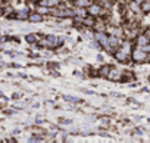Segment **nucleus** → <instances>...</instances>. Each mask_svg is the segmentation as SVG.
<instances>
[{"label": "nucleus", "mask_w": 150, "mask_h": 143, "mask_svg": "<svg viewBox=\"0 0 150 143\" xmlns=\"http://www.w3.org/2000/svg\"><path fill=\"white\" fill-rule=\"evenodd\" d=\"M132 58H134L135 62H143V60L146 59V53H144L143 50H140V49H135V50L132 52Z\"/></svg>", "instance_id": "obj_1"}, {"label": "nucleus", "mask_w": 150, "mask_h": 143, "mask_svg": "<svg viewBox=\"0 0 150 143\" xmlns=\"http://www.w3.org/2000/svg\"><path fill=\"white\" fill-rule=\"evenodd\" d=\"M115 58L119 60V62H125L127 60V52L122 49V50H118L116 53H115Z\"/></svg>", "instance_id": "obj_2"}, {"label": "nucleus", "mask_w": 150, "mask_h": 143, "mask_svg": "<svg viewBox=\"0 0 150 143\" xmlns=\"http://www.w3.org/2000/svg\"><path fill=\"white\" fill-rule=\"evenodd\" d=\"M28 18H30L31 22H40V21H43V16L40 14H31Z\"/></svg>", "instance_id": "obj_3"}, {"label": "nucleus", "mask_w": 150, "mask_h": 143, "mask_svg": "<svg viewBox=\"0 0 150 143\" xmlns=\"http://www.w3.org/2000/svg\"><path fill=\"white\" fill-rule=\"evenodd\" d=\"M88 11H90L91 15H99V14H100V6H99V5H93V6H90Z\"/></svg>", "instance_id": "obj_4"}, {"label": "nucleus", "mask_w": 150, "mask_h": 143, "mask_svg": "<svg viewBox=\"0 0 150 143\" xmlns=\"http://www.w3.org/2000/svg\"><path fill=\"white\" fill-rule=\"evenodd\" d=\"M129 9H131L132 12H138L141 8L138 6V2H135V0H134V2H131V3H129Z\"/></svg>", "instance_id": "obj_5"}, {"label": "nucleus", "mask_w": 150, "mask_h": 143, "mask_svg": "<svg viewBox=\"0 0 150 143\" xmlns=\"http://www.w3.org/2000/svg\"><path fill=\"white\" fill-rule=\"evenodd\" d=\"M141 11H143V12H150V2H149V0H144V2H143Z\"/></svg>", "instance_id": "obj_6"}, {"label": "nucleus", "mask_w": 150, "mask_h": 143, "mask_svg": "<svg viewBox=\"0 0 150 143\" xmlns=\"http://www.w3.org/2000/svg\"><path fill=\"white\" fill-rule=\"evenodd\" d=\"M137 40H138V44H140V46H146V44L149 43V40H147V36H140Z\"/></svg>", "instance_id": "obj_7"}, {"label": "nucleus", "mask_w": 150, "mask_h": 143, "mask_svg": "<svg viewBox=\"0 0 150 143\" xmlns=\"http://www.w3.org/2000/svg\"><path fill=\"white\" fill-rule=\"evenodd\" d=\"M109 73H110V68L106 65V66H103L102 69H100V75H105V77H108L109 75Z\"/></svg>", "instance_id": "obj_8"}, {"label": "nucleus", "mask_w": 150, "mask_h": 143, "mask_svg": "<svg viewBox=\"0 0 150 143\" xmlns=\"http://www.w3.org/2000/svg\"><path fill=\"white\" fill-rule=\"evenodd\" d=\"M108 77H109L110 80H118V78H119V73H118V71H110Z\"/></svg>", "instance_id": "obj_9"}, {"label": "nucleus", "mask_w": 150, "mask_h": 143, "mask_svg": "<svg viewBox=\"0 0 150 143\" xmlns=\"http://www.w3.org/2000/svg\"><path fill=\"white\" fill-rule=\"evenodd\" d=\"M77 5H78L80 8H86V6L90 5V2H88V0H77Z\"/></svg>", "instance_id": "obj_10"}, {"label": "nucleus", "mask_w": 150, "mask_h": 143, "mask_svg": "<svg viewBox=\"0 0 150 143\" xmlns=\"http://www.w3.org/2000/svg\"><path fill=\"white\" fill-rule=\"evenodd\" d=\"M108 41H109L112 46H118V44H119V40H118L116 37H113V36H112V37H109V38H108Z\"/></svg>", "instance_id": "obj_11"}, {"label": "nucleus", "mask_w": 150, "mask_h": 143, "mask_svg": "<svg viewBox=\"0 0 150 143\" xmlns=\"http://www.w3.org/2000/svg\"><path fill=\"white\" fill-rule=\"evenodd\" d=\"M27 16H28V15H27L25 12H19V14L16 15V18H18V19H25Z\"/></svg>", "instance_id": "obj_12"}, {"label": "nucleus", "mask_w": 150, "mask_h": 143, "mask_svg": "<svg viewBox=\"0 0 150 143\" xmlns=\"http://www.w3.org/2000/svg\"><path fill=\"white\" fill-rule=\"evenodd\" d=\"M65 99H66V100H69V102H72V103L78 102V99H75V97H72V96H65Z\"/></svg>", "instance_id": "obj_13"}, {"label": "nucleus", "mask_w": 150, "mask_h": 143, "mask_svg": "<svg viewBox=\"0 0 150 143\" xmlns=\"http://www.w3.org/2000/svg\"><path fill=\"white\" fill-rule=\"evenodd\" d=\"M27 40H28L30 43H34V41H35V36H31V34H30V36H27Z\"/></svg>", "instance_id": "obj_14"}, {"label": "nucleus", "mask_w": 150, "mask_h": 143, "mask_svg": "<svg viewBox=\"0 0 150 143\" xmlns=\"http://www.w3.org/2000/svg\"><path fill=\"white\" fill-rule=\"evenodd\" d=\"M46 12V8H38V14H44Z\"/></svg>", "instance_id": "obj_15"}, {"label": "nucleus", "mask_w": 150, "mask_h": 143, "mask_svg": "<svg viewBox=\"0 0 150 143\" xmlns=\"http://www.w3.org/2000/svg\"><path fill=\"white\" fill-rule=\"evenodd\" d=\"M135 2H144V0H135Z\"/></svg>", "instance_id": "obj_16"}, {"label": "nucleus", "mask_w": 150, "mask_h": 143, "mask_svg": "<svg viewBox=\"0 0 150 143\" xmlns=\"http://www.w3.org/2000/svg\"><path fill=\"white\" fill-rule=\"evenodd\" d=\"M2 2H3V0H0V3H2Z\"/></svg>", "instance_id": "obj_17"}, {"label": "nucleus", "mask_w": 150, "mask_h": 143, "mask_svg": "<svg viewBox=\"0 0 150 143\" xmlns=\"http://www.w3.org/2000/svg\"><path fill=\"white\" fill-rule=\"evenodd\" d=\"M0 14H2V9H0Z\"/></svg>", "instance_id": "obj_18"}]
</instances>
